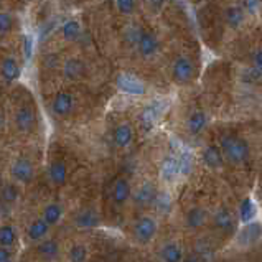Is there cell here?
<instances>
[{
  "instance_id": "obj_1",
  "label": "cell",
  "mask_w": 262,
  "mask_h": 262,
  "mask_svg": "<svg viewBox=\"0 0 262 262\" xmlns=\"http://www.w3.org/2000/svg\"><path fill=\"white\" fill-rule=\"evenodd\" d=\"M221 152L231 163H243L249 157V145L241 137L226 136L221 140Z\"/></svg>"
},
{
  "instance_id": "obj_2",
  "label": "cell",
  "mask_w": 262,
  "mask_h": 262,
  "mask_svg": "<svg viewBox=\"0 0 262 262\" xmlns=\"http://www.w3.org/2000/svg\"><path fill=\"white\" fill-rule=\"evenodd\" d=\"M194 66L188 56H178L171 64V78L177 84H188L193 79Z\"/></svg>"
},
{
  "instance_id": "obj_3",
  "label": "cell",
  "mask_w": 262,
  "mask_h": 262,
  "mask_svg": "<svg viewBox=\"0 0 262 262\" xmlns=\"http://www.w3.org/2000/svg\"><path fill=\"white\" fill-rule=\"evenodd\" d=\"M116 86L121 93L129 96H144L145 94V84L132 74H119L116 79Z\"/></svg>"
},
{
  "instance_id": "obj_4",
  "label": "cell",
  "mask_w": 262,
  "mask_h": 262,
  "mask_svg": "<svg viewBox=\"0 0 262 262\" xmlns=\"http://www.w3.org/2000/svg\"><path fill=\"white\" fill-rule=\"evenodd\" d=\"M134 234L136 239L142 244L150 243L157 234V221L150 216H142L137 220L136 226H134Z\"/></svg>"
},
{
  "instance_id": "obj_5",
  "label": "cell",
  "mask_w": 262,
  "mask_h": 262,
  "mask_svg": "<svg viewBox=\"0 0 262 262\" xmlns=\"http://www.w3.org/2000/svg\"><path fill=\"white\" fill-rule=\"evenodd\" d=\"M10 175L17 183H30L35 177V167L32 160L17 159L10 167Z\"/></svg>"
},
{
  "instance_id": "obj_6",
  "label": "cell",
  "mask_w": 262,
  "mask_h": 262,
  "mask_svg": "<svg viewBox=\"0 0 262 262\" xmlns=\"http://www.w3.org/2000/svg\"><path fill=\"white\" fill-rule=\"evenodd\" d=\"M262 236V224L257 221H252L244 224V228L237 233V244L239 246H252L256 244Z\"/></svg>"
},
{
  "instance_id": "obj_7",
  "label": "cell",
  "mask_w": 262,
  "mask_h": 262,
  "mask_svg": "<svg viewBox=\"0 0 262 262\" xmlns=\"http://www.w3.org/2000/svg\"><path fill=\"white\" fill-rule=\"evenodd\" d=\"M15 124H17L20 132H30L33 130V127L36 124V116L32 107L28 106H21L17 114H15Z\"/></svg>"
},
{
  "instance_id": "obj_8",
  "label": "cell",
  "mask_w": 262,
  "mask_h": 262,
  "mask_svg": "<svg viewBox=\"0 0 262 262\" xmlns=\"http://www.w3.org/2000/svg\"><path fill=\"white\" fill-rule=\"evenodd\" d=\"M137 50L144 58H152L159 51V40L152 33H140L137 38Z\"/></svg>"
},
{
  "instance_id": "obj_9",
  "label": "cell",
  "mask_w": 262,
  "mask_h": 262,
  "mask_svg": "<svg viewBox=\"0 0 262 262\" xmlns=\"http://www.w3.org/2000/svg\"><path fill=\"white\" fill-rule=\"evenodd\" d=\"M74 106V97L71 93H59L56 94V97L53 99V104H51V109L56 116L59 117H64L68 116L70 112L73 111Z\"/></svg>"
},
{
  "instance_id": "obj_10",
  "label": "cell",
  "mask_w": 262,
  "mask_h": 262,
  "mask_svg": "<svg viewBox=\"0 0 262 262\" xmlns=\"http://www.w3.org/2000/svg\"><path fill=\"white\" fill-rule=\"evenodd\" d=\"M157 196V190L152 183L145 182L144 185H140L139 188L132 193V200L136 205H140V206H145V205H150L154 203V200Z\"/></svg>"
},
{
  "instance_id": "obj_11",
  "label": "cell",
  "mask_w": 262,
  "mask_h": 262,
  "mask_svg": "<svg viewBox=\"0 0 262 262\" xmlns=\"http://www.w3.org/2000/svg\"><path fill=\"white\" fill-rule=\"evenodd\" d=\"M180 177V165H178V159L175 157H167L163 159L162 165H160V178L165 183H171Z\"/></svg>"
},
{
  "instance_id": "obj_12",
  "label": "cell",
  "mask_w": 262,
  "mask_h": 262,
  "mask_svg": "<svg viewBox=\"0 0 262 262\" xmlns=\"http://www.w3.org/2000/svg\"><path fill=\"white\" fill-rule=\"evenodd\" d=\"M112 139H114V144L119 148H125L130 145V142L134 139V130H132V125L130 124H119L114 134H112Z\"/></svg>"
},
{
  "instance_id": "obj_13",
  "label": "cell",
  "mask_w": 262,
  "mask_h": 262,
  "mask_svg": "<svg viewBox=\"0 0 262 262\" xmlns=\"http://www.w3.org/2000/svg\"><path fill=\"white\" fill-rule=\"evenodd\" d=\"M74 223L79 229H93L96 226H99V214L94 209H83L76 214Z\"/></svg>"
},
{
  "instance_id": "obj_14",
  "label": "cell",
  "mask_w": 262,
  "mask_h": 262,
  "mask_svg": "<svg viewBox=\"0 0 262 262\" xmlns=\"http://www.w3.org/2000/svg\"><path fill=\"white\" fill-rule=\"evenodd\" d=\"M130 196H132L130 183L125 178H117L114 188H112V198H114V201L117 205H124Z\"/></svg>"
},
{
  "instance_id": "obj_15",
  "label": "cell",
  "mask_w": 262,
  "mask_h": 262,
  "mask_svg": "<svg viewBox=\"0 0 262 262\" xmlns=\"http://www.w3.org/2000/svg\"><path fill=\"white\" fill-rule=\"evenodd\" d=\"M201 157H203V162L206 163V167L213 168V170L220 168L223 165L224 155L221 152V148L216 145H208L203 150V154H201Z\"/></svg>"
},
{
  "instance_id": "obj_16",
  "label": "cell",
  "mask_w": 262,
  "mask_h": 262,
  "mask_svg": "<svg viewBox=\"0 0 262 262\" xmlns=\"http://www.w3.org/2000/svg\"><path fill=\"white\" fill-rule=\"evenodd\" d=\"M257 218V206L254 203L252 198H244L239 205V220H241L243 224L252 223L254 220Z\"/></svg>"
},
{
  "instance_id": "obj_17",
  "label": "cell",
  "mask_w": 262,
  "mask_h": 262,
  "mask_svg": "<svg viewBox=\"0 0 262 262\" xmlns=\"http://www.w3.org/2000/svg\"><path fill=\"white\" fill-rule=\"evenodd\" d=\"M208 124V116L203 111H194L193 114H190L188 121H186V127H188V132L196 136V134L203 132V129Z\"/></svg>"
},
{
  "instance_id": "obj_18",
  "label": "cell",
  "mask_w": 262,
  "mask_h": 262,
  "mask_svg": "<svg viewBox=\"0 0 262 262\" xmlns=\"http://www.w3.org/2000/svg\"><path fill=\"white\" fill-rule=\"evenodd\" d=\"M48 175H50V180L51 183L56 185V186H63L66 183V178H68V170H66V165L64 162H53L50 165V170H48Z\"/></svg>"
},
{
  "instance_id": "obj_19",
  "label": "cell",
  "mask_w": 262,
  "mask_h": 262,
  "mask_svg": "<svg viewBox=\"0 0 262 262\" xmlns=\"http://www.w3.org/2000/svg\"><path fill=\"white\" fill-rule=\"evenodd\" d=\"M160 259L163 262H183V249L177 243H168L162 248Z\"/></svg>"
},
{
  "instance_id": "obj_20",
  "label": "cell",
  "mask_w": 262,
  "mask_h": 262,
  "mask_svg": "<svg viewBox=\"0 0 262 262\" xmlns=\"http://www.w3.org/2000/svg\"><path fill=\"white\" fill-rule=\"evenodd\" d=\"M0 73H2V78L7 83H12L20 76V66L13 58H5L2 61V66H0Z\"/></svg>"
},
{
  "instance_id": "obj_21",
  "label": "cell",
  "mask_w": 262,
  "mask_h": 262,
  "mask_svg": "<svg viewBox=\"0 0 262 262\" xmlns=\"http://www.w3.org/2000/svg\"><path fill=\"white\" fill-rule=\"evenodd\" d=\"M48 231H50V224L41 218V220H35L30 224L27 234L32 241H43V237L48 234Z\"/></svg>"
},
{
  "instance_id": "obj_22",
  "label": "cell",
  "mask_w": 262,
  "mask_h": 262,
  "mask_svg": "<svg viewBox=\"0 0 262 262\" xmlns=\"http://www.w3.org/2000/svg\"><path fill=\"white\" fill-rule=\"evenodd\" d=\"M159 116H160V107L157 104H152V106H147L140 114V122L144 125L145 130H150L152 127L157 124L159 121Z\"/></svg>"
},
{
  "instance_id": "obj_23",
  "label": "cell",
  "mask_w": 262,
  "mask_h": 262,
  "mask_svg": "<svg viewBox=\"0 0 262 262\" xmlns=\"http://www.w3.org/2000/svg\"><path fill=\"white\" fill-rule=\"evenodd\" d=\"M41 218L47 221L50 226H55V224H58L59 221H61L63 218V206L59 203H50L45 206L43 209V216Z\"/></svg>"
},
{
  "instance_id": "obj_24",
  "label": "cell",
  "mask_w": 262,
  "mask_h": 262,
  "mask_svg": "<svg viewBox=\"0 0 262 262\" xmlns=\"http://www.w3.org/2000/svg\"><path fill=\"white\" fill-rule=\"evenodd\" d=\"M224 18H226L228 25L231 28H237V27L243 25V21L246 18V12L239 5H231V7H228V9H226Z\"/></svg>"
},
{
  "instance_id": "obj_25",
  "label": "cell",
  "mask_w": 262,
  "mask_h": 262,
  "mask_svg": "<svg viewBox=\"0 0 262 262\" xmlns=\"http://www.w3.org/2000/svg\"><path fill=\"white\" fill-rule=\"evenodd\" d=\"M38 254L45 259L53 260L59 254V244L56 241H53V239H45V241H41L38 244Z\"/></svg>"
},
{
  "instance_id": "obj_26",
  "label": "cell",
  "mask_w": 262,
  "mask_h": 262,
  "mask_svg": "<svg viewBox=\"0 0 262 262\" xmlns=\"http://www.w3.org/2000/svg\"><path fill=\"white\" fill-rule=\"evenodd\" d=\"M214 226L218 229H221V231H229L231 228L234 226L233 214H231L226 208L218 209L216 214H214Z\"/></svg>"
},
{
  "instance_id": "obj_27",
  "label": "cell",
  "mask_w": 262,
  "mask_h": 262,
  "mask_svg": "<svg viewBox=\"0 0 262 262\" xmlns=\"http://www.w3.org/2000/svg\"><path fill=\"white\" fill-rule=\"evenodd\" d=\"M208 218V213L205 211L203 208H191L188 214H186V224H188L190 228H200L201 224H205Z\"/></svg>"
},
{
  "instance_id": "obj_28",
  "label": "cell",
  "mask_w": 262,
  "mask_h": 262,
  "mask_svg": "<svg viewBox=\"0 0 262 262\" xmlns=\"http://www.w3.org/2000/svg\"><path fill=\"white\" fill-rule=\"evenodd\" d=\"M66 41H76L81 36V25L78 20H68L61 28Z\"/></svg>"
},
{
  "instance_id": "obj_29",
  "label": "cell",
  "mask_w": 262,
  "mask_h": 262,
  "mask_svg": "<svg viewBox=\"0 0 262 262\" xmlns=\"http://www.w3.org/2000/svg\"><path fill=\"white\" fill-rule=\"evenodd\" d=\"M154 206L157 208V211L162 214L170 213L171 209V196L167 191H157V196L154 200Z\"/></svg>"
},
{
  "instance_id": "obj_30",
  "label": "cell",
  "mask_w": 262,
  "mask_h": 262,
  "mask_svg": "<svg viewBox=\"0 0 262 262\" xmlns=\"http://www.w3.org/2000/svg\"><path fill=\"white\" fill-rule=\"evenodd\" d=\"M83 68L84 64L79 61L76 58H71L68 61L64 63V76L68 79H76L81 76V73H83Z\"/></svg>"
},
{
  "instance_id": "obj_31",
  "label": "cell",
  "mask_w": 262,
  "mask_h": 262,
  "mask_svg": "<svg viewBox=\"0 0 262 262\" xmlns=\"http://www.w3.org/2000/svg\"><path fill=\"white\" fill-rule=\"evenodd\" d=\"M193 154L188 150H182L178 157V165H180V175H190L193 170Z\"/></svg>"
},
{
  "instance_id": "obj_32",
  "label": "cell",
  "mask_w": 262,
  "mask_h": 262,
  "mask_svg": "<svg viewBox=\"0 0 262 262\" xmlns=\"http://www.w3.org/2000/svg\"><path fill=\"white\" fill-rule=\"evenodd\" d=\"M15 237H17V233H15L13 226H10V224L0 226V246L2 248H10L15 243Z\"/></svg>"
},
{
  "instance_id": "obj_33",
  "label": "cell",
  "mask_w": 262,
  "mask_h": 262,
  "mask_svg": "<svg viewBox=\"0 0 262 262\" xmlns=\"http://www.w3.org/2000/svg\"><path fill=\"white\" fill-rule=\"evenodd\" d=\"M70 262H86L88 260V249L84 244H74L70 249Z\"/></svg>"
},
{
  "instance_id": "obj_34",
  "label": "cell",
  "mask_w": 262,
  "mask_h": 262,
  "mask_svg": "<svg viewBox=\"0 0 262 262\" xmlns=\"http://www.w3.org/2000/svg\"><path fill=\"white\" fill-rule=\"evenodd\" d=\"M18 193L20 191L17 188V185L9 183L0 190V196H2V200L5 201V203H15V201L18 200Z\"/></svg>"
},
{
  "instance_id": "obj_35",
  "label": "cell",
  "mask_w": 262,
  "mask_h": 262,
  "mask_svg": "<svg viewBox=\"0 0 262 262\" xmlns=\"http://www.w3.org/2000/svg\"><path fill=\"white\" fill-rule=\"evenodd\" d=\"M12 28H13V18H12V15L0 12V35L9 33Z\"/></svg>"
},
{
  "instance_id": "obj_36",
  "label": "cell",
  "mask_w": 262,
  "mask_h": 262,
  "mask_svg": "<svg viewBox=\"0 0 262 262\" xmlns=\"http://www.w3.org/2000/svg\"><path fill=\"white\" fill-rule=\"evenodd\" d=\"M116 5L119 12L124 15H130L136 10V0H116Z\"/></svg>"
},
{
  "instance_id": "obj_37",
  "label": "cell",
  "mask_w": 262,
  "mask_h": 262,
  "mask_svg": "<svg viewBox=\"0 0 262 262\" xmlns=\"http://www.w3.org/2000/svg\"><path fill=\"white\" fill-rule=\"evenodd\" d=\"M24 58L25 59L33 58V38L30 35L24 36Z\"/></svg>"
},
{
  "instance_id": "obj_38",
  "label": "cell",
  "mask_w": 262,
  "mask_h": 262,
  "mask_svg": "<svg viewBox=\"0 0 262 262\" xmlns=\"http://www.w3.org/2000/svg\"><path fill=\"white\" fill-rule=\"evenodd\" d=\"M252 70L256 71L259 76H262V48L254 51L252 55Z\"/></svg>"
},
{
  "instance_id": "obj_39",
  "label": "cell",
  "mask_w": 262,
  "mask_h": 262,
  "mask_svg": "<svg viewBox=\"0 0 262 262\" xmlns=\"http://www.w3.org/2000/svg\"><path fill=\"white\" fill-rule=\"evenodd\" d=\"M10 260V252L7 251V248L0 246V262H9Z\"/></svg>"
},
{
  "instance_id": "obj_40",
  "label": "cell",
  "mask_w": 262,
  "mask_h": 262,
  "mask_svg": "<svg viewBox=\"0 0 262 262\" xmlns=\"http://www.w3.org/2000/svg\"><path fill=\"white\" fill-rule=\"evenodd\" d=\"M257 7H259L257 0H246V9H248L249 12H256Z\"/></svg>"
},
{
  "instance_id": "obj_41",
  "label": "cell",
  "mask_w": 262,
  "mask_h": 262,
  "mask_svg": "<svg viewBox=\"0 0 262 262\" xmlns=\"http://www.w3.org/2000/svg\"><path fill=\"white\" fill-rule=\"evenodd\" d=\"M148 4H150L155 10H160L163 5H165V0H148Z\"/></svg>"
},
{
  "instance_id": "obj_42",
  "label": "cell",
  "mask_w": 262,
  "mask_h": 262,
  "mask_svg": "<svg viewBox=\"0 0 262 262\" xmlns=\"http://www.w3.org/2000/svg\"><path fill=\"white\" fill-rule=\"evenodd\" d=\"M185 262H201V257H198V256H190Z\"/></svg>"
},
{
  "instance_id": "obj_43",
  "label": "cell",
  "mask_w": 262,
  "mask_h": 262,
  "mask_svg": "<svg viewBox=\"0 0 262 262\" xmlns=\"http://www.w3.org/2000/svg\"><path fill=\"white\" fill-rule=\"evenodd\" d=\"M2 122H4V119H2V114H0V127H2Z\"/></svg>"
},
{
  "instance_id": "obj_44",
  "label": "cell",
  "mask_w": 262,
  "mask_h": 262,
  "mask_svg": "<svg viewBox=\"0 0 262 262\" xmlns=\"http://www.w3.org/2000/svg\"><path fill=\"white\" fill-rule=\"evenodd\" d=\"M9 262H10V260H9Z\"/></svg>"
}]
</instances>
